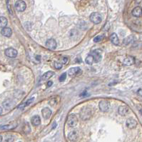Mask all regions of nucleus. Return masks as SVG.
Segmentation results:
<instances>
[{
    "label": "nucleus",
    "instance_id": "1",
    "mask_svg": "<svg viewBox=\"0 0 142 142\" xmlns=\"http://www.w3.org/2000/svg\"><path fill=\"white\" fill-rule=\"evenodd\" d=\"M92 114V111L89 107H84L81 111L80 116L83 120H88L91 117Z\"/></svg>",
    "mask_w": 142,
    "mask_h": 142
},
{
    "label": "nucleus",
    "instance_id": "2",
    "mask_svg": "<svg viewBox=\"0 0 142 142\" xmlns=\"http://www.w3.org/2000/svg\"><path fill=\"white\" fill-rule=\"evenodd\" d=\"M67 124L69 125V126L70 127H74L76 126V124L78 123V119L75 114H71L68 116L67 117V121H66Z\"/></svg>",
    "mask_w": 142,
    "mask_h": 142
},
{
    "label": "nucleus",
    "instance_id": "3",
    "mask_svg": "<svg viewBox=\"0 0 142 142\" xmlns=\"http://www.w3.org/2000/svg\"><path fill=\"white\" fill-rule=\"evenodd\" d=\"M90 20L91 22H93L95 24H99L102 20L101 15L98 12H93L90 15Z\"/></svg>",
    "mask_w": 142,
    "mask_h": 142
},
{
    "label": "nucleus",
    "instance_id": "4",
    "mask_svg": "<svg viewBox=\"0 0 142 142\" xmlns=\"http://www.w3.org/2000/svg\"><path fill=\"white\" fill-rule=\"evenodd\" d=\"M26 7H27V5L24 1L19 0L15 2V8L18 12H24V10H26Z\"/></svg>",
    "mask_w": 142,
    "mask_h": 142
},
{
    "label": "nucleus",
    "instance_id": "5",
    "mask_svg": "<svg viewBox=\"0 0 142 142\" xmlns=\"http://www.w3.org/2000/svg\"><path fill=\"white\" fill-rule=\"evenodd\" d=\"M99 106V109L101 111L105 112V111H107L110 108V103L106 100H103V101H100Z\"/></svg>",
    "mask_w": 142,
    "mask_h": 142
},
{
    "label": "nucleus",
    "instance_id": "6",
    "mask_svg": "<svg viewBox=\"0 0 142 142\" xmlns=\"http://www.w3.org/2000/svg\"><path fill=\"white\" fill-rule=\"evenodd\" d=\"M5 55L10 58H15L17 56V51L14 48H8L5 50Z\"/></svg>",
    "mask_w": 142,
    "mask_h": 142
},
{
    "label": "nucleus",
    "instance_id": "7",
    "mask_svg": "<svg viewBox=\"0 0 142 142\" xmlns=\"http://www.w3.org/2000/svg\"><path fill=\"white\" fill-rule=\"evenodd\" d=\"M94 59V62L96 63H98L101 60V58H102V54H101V50H94L91 52V54Z\"/></svg>",
    "mask_w": 142,
    "mask_h": 142
},
{
    "label": "nucleus",
    "instance_id": "8",
    "mask_svg": "<svg viewBox=\"0 0 142 142\" xmlns=\"http://www.w3.org/2000/svg\"><path fill=\"white\" fill-rule=\"evenodd\" d=\"M81 72H82V71L79 67H74V68H71L68 71V74L70 76H77L78 74H79Z\"/></svg>",
    "mask_w": 142,
    "mask_h": 142
},
{
    "label": "nucleus",
    "instance_id": "9",
    "mask_svg": "<svg viewBox=\"0 0 142 142\" xmlns=\"http://www.w3.org/2000/svg\"><path fill=\"white\" fill-rule=\"evenodd\" d=\"M126 126H127L128 128L132 129V128H134L136 127V126H137V121H136L135 119H133V118H128V119L126 120Z\"/></svg>",
    "mask_w": 142,
    "mask_h": 142
},
{
    "label": "nucleus",
    "instance_id": "10",
    "mask_svg": "<svg viewBox=\"0 0 142 142\" xmlns=\"http://www.w3.org/2000/svg\"><path fill=\"white\" fill-rule=\"evenodd\" d=\"M46 47L50 50H54L57 48V42L54 39H48L46 42Z\"/></svg>",
    "mask_w": 142,
    "mask_h": 142
},
{
    "label": "nucleus",
    "instance_id": "11",
    "mask_svg": "<svg viewBox=\"0 0 142 142\" xmlns=\"http://www.w3.org/2000/svg\"><path fill=\"white\" fill-rule=\"evenodd\" d=\"M135 63V58L131 56H128L123 59V64L125 66H131Z\"/></svg>",
    "mask_w": 142,
    "mask_h": 142
},
{
    "label": "nucleus",
    "instance_id": "12",
    "mask_svg": "<svg viewBox=\"0 0 142 142\" xmlns=\"http://www.w3.org/2000/svg\"><path fill=\"white\" fill-rule=\"evenodd\" d=\"M131 14L135 17H141L142 16V9L140 7H136L131 12Z\"/></svg>",
    "mask_w": 142,
    "mask_h": 142
},
{
    "label": "nucleus",
    "instance_id": "13",
    "mask_svg": "<svg viewBox=\"0 0 142 142\" xmlns=\"http://www.w3.org/2000/svg\"><path fill=\"white\" fill-rule=\"evenodd\" d=\"M42 114L43 118L44 119H48L50 118L52 115V111L49 108H44L42 110Z\"/></svg>",
    "mask_w": 142,
    "mask_h": 142
},
{
    "label": "nucleus",
    "instance_id": "14",
    "mask_svg": "<svg viewBox=\"0 0 142 142\" xmlns=\"http://www.w3.org/2000/svg\"><path fill=\"white\" fill-rule=\"evenodd\" d=\"M1 34L6 37H10L12 34V29L9 27H5L3 28L1 31Z\"/></svg>",
    "mask_w": 142,
    "mask_h": 142
},
{
    "label": "nucleus",
    "instance_id": "15",
    "mask_svg": "<svg viewBox=\"0 0 142 142\" xmlns=\"http://www.w3.org/2000/svg\"><path fill=\"white\" fill-rule=\"evenodd\" d=\"M31 123L34 126H37L41 123V118L38 115H35L31 118Z\"/></svg>",
    "mask_w": 142,
    "mask_h": 142
},
{
    "label": "nucleus",
    "instance_id": "16",
    "mask_svg": "<svg viewBox=\"0 0 142 142\" xmlns=\"http://www.w3.org/2000/svg\"><path fill=\"white\" fill-rule=\"evenodd\" d=\"M128 106H125V105H122V106H120L118 107V114L121 116H125L126 114L128 113Z\"/></svg>",
    "mask_w": 142,
    "mask_h": 142
},
{
    "label": "nucleus",
    "instance_id": "17",
    "mask_svg": "<svg viewBox=\"0 0 142 142\" xmlns=\"http://www.w3.org/2000/svg\"><path fill=\"white\" fill-rule=\"evenodd\" d=\"M110 41L111 42L112 44H114V45H118L119 44V40H118V37L116 34L113 33L111 34Z\"/></svg>",
    "mask_w": 142,
    "mask_h": 142
},
{
    "label": "nucleus",
    "instance_id": "18",
    "mask_svg": "<svg viewBox=\"0 0 142 142\" xmlns=\"http://www.w3.org/2000/svg\"><path fill=\"white\" fill-rule=\"evenodd\" d=\"M78 138V133L76 131H71L68 134V138L69 140H70L71 141H75Z\"/></svg>",
    "mask_w": 142,
    "mask_h": 142
},
{
    "label": "nucleus",
    "instance_id": "19",
    "mask_svg": "<svg viewBox=\"0 0 142 142\" xmlns=\"http://www.w3.org/2000/svg\"><path fill=\"white\" fill-rule=\"evenodd\" d=\"M54 73L52 71H49L47 72H46L45 74H44L42 76V80H47V79H50L51 77L54 76Z\"/></svg>",
    "mask_w": 142,
    "mask_h": 142
},
{
    "label": "nucleus",
    "instance_id": "20",
    "mask_svg": "<svg viewBox=\"0 0 142 142\" xmlns=\"http://www.w3.org/2000/svg\"><path fill=\"white\" fill-rule=\"evenodd\" d=\"M34 97L31 98V99H29L27 100V101H25V102L23 103V104H20L18 108H19V109H24V108H25L26 106H29L30 104H32V103L34 101Z\"/></svg>",
    "mask_w": 142,
    "mask_h": 142
},
{
    "label": "nucleus",
    "instance_id": "21",
    "mask_svg": "<svg viewBox=\"0 0 142 142\" xmlns=\"http://www.w3.org/2000/svg\"><path fill=\"white\" fill-rule=\"evenodd\" d=\"M7 19L4 17H0V28H5L7 25Z\"/></svg>",
    "mask_w": 142,
    "mask_h": 142
},
{
    "label": "nucleus",
    "instance_id": "22",
    "mask_svg": "<svg viewBox=\"0 0 142 142\" xmlns=\"http://www.w3.org/2000/svg\"><path fill=\"white\" fill-rule=\"evenodd\" d=\"M3 106H4V107L6 109H11L12 107V106H13V102H12V100L10 99L6 100L5 102L3 103Z\"/></svg>",
    "mask_w": 142,
    "mask_h": 142
},
{
    "label": "nucleus",
    "instance_id": "23",
    "mask_svg": "<svg viewBox=\"0 0 142 142\" xmlns=\"http://www.w3.org/2000/svg\"><path fill=\"white\" fill-rule=\"evenodd\" d=\"M17 123H13V124H7V125H5L3 126H2L1 128L2 129H6V130H12L14 129L17 127Z\"/></svg>",
    "mask_w": 142,
    "mask_h": 142
},
{
    "label": "nucleus",
    "instance_id": "24",
    "mask_svg": "<svg viewBox=\"0 0 142 142\" xmlns=\"http://www.w3.org/2000/svg\"><path fill=\"white\" fill-rule=\"evenodd\" d=\"M133 35H130V36H128L126 38H125L123 39V44H125V45H128L130 43H131L133 42Z\"/></svg>",
    "mask_w": 142,
    "mask_h": 142
},
{
    "label": "nucleus",
    "instance_id": "25",
    "mask_svg": "<svg viewBox=\"0 0 142 142\" xmlns=\"http://www.w3.org/2000/svg\"><path fill=\"white\" fill-rule=\"evenodd\" d=\"M85 62L87 64L91 65V64L94 62V57H93V56H92L91 54H89L88 57L86 58Z\"/></svg>",
    "mask_w": 142,
    "mask_h": 142
},
{
    "label": "nucleus",
    "instance_id": "26",
    "mask_svg": "<svg viewBox=\"0 0 142 142\" xmlns=\"http://www.w3.org/2000/svg\"><path fill=\"white\" fill-rule=\"evenodd\" d=\"M59 101V97H54V98H52V99L49 100V104L50 106H55L56 104H58V102Z\"/></svg>",
    "mask_w": 142,
    "mask_h": 142
},
{
    "label": "nucleus",
    "instance_id": "27",
    "mask_svg": "<svg viewBox=\"0 0 142 142\" xmlns=\"http://www.w3.org/2000/svg\"><path fill=\"white\" fill-rule=\"evenodd\" d=\"M104 35H99V36L96 37L94 39V42L96 43L99 42H101V41L104 39Z\"/></svg>",
    "mask_w": 142,
    "mask_h": 142
},
{
    "label": "nucleus",
    "instance_id": "28",
    "mask_svg": "<svg viewBox=\"0 0 142 142\" xmlns=\"http://www.w3.org/2000/svg\"><path fill=\"white\" fill-rule=\"evenodd\" d=\"M54 67L57 69H61L62 68V64L61 62H54Z\"/></svg>",
    "mask_w": 142,
    "mask_h": 142
},
{
    "label": "nucleus",
    "instance_id": "29",
    "mask_svg": "<svg viewBox=\"0 0 142 142\" xmlns=\"http://www.w3.org/2000/svg\"><path fill=\"white\" fill-rule=\"evenodd\" d=\"M66 73H63L62 75L60 76V77H59V81H61V82H62V81H64L66 79Z\"/></svg>",
    "mask_w": 142,
    "mask_h": 142
},
{
    "label": "nucleus",
    "instance_id": "30",
    "mask_svg": "<svg viewBox=\"0 0 142 142\" xmlns=\"http://www.w3.org/2000/svg\"><path fill=\"white\" fill-rule=\"evenodd\" d=\"M67 62H68V58H66V57H63V58H62L61 62H62V64H66Z\"/></svg>",
    "mask_w": 142,
    "mask_h": 142
},
{
    "label": "nucleus",
    "instance_id": "31",
    "mask_svg": "<svg viewBox=\"0 0 142 142\" xmlns=\"http://www.w3.org/2000/svg\"><path fill=\"white\" fill-rule=\"evenodd\" d=\"M87 95H88L87 91H84L81 94L80 96H82V97H86V96H87Z\"/></svg>",
    "mask_w": 142,
    "mask_h": 142
},
{
    "label": "nucleus",
    "instance_id": "32",
    "mask_svg": "<svg viewBox=\"0 0 142 142\" xmlns=\"http://www.w3.org/2000/svg\"><path fill=\"white\" fill-rule=\"evenodd\" d=\"M53 84V82L52 81H48L47 82V86L48 87H50Z\"/></svg>",
    "mask_w": 142,
    "mask_h": 142
},
{
    "label": "nucleus",
    "instance_id": "33",
    "mask_svg": "<svg viewBox=\"0 0 142 142\" xmlns=\"http://www.w3.org/2000/svg\"><path fill=\"white\" fill-rule=\"evenodd\" d=\"M138 95H140L141 96H142V89H138Z\"/></svg>",
    "mask_w": 142,
    "mask_h": 142
},
{
    "label": "nucleus",
    "instance_id": "34",
    "mask_svg": "<svg viewBox=\"0 0 142 142\" xmlns=\"http://www.w3.org/2000/svg\"><path fill=\"white\" fill-rule=\"evenodd\" d=\"M2 108L0 106V115L2 114Z\"/></svg>",
    "mask_w": 142,
    "mask_h": 142
},
{
    "label": "nucleus",
    "instance_id": "35",
    "mask_svg": "<svg viewBox=\"0 0 142 142\" xmlns=\"http://www.w3.org/2000/svg\"><path fill=\"white\" fill-rule=\"evenodd\" d=\"M36 58H37V59H38L39 61V60H40V58H41V57H40V56H37V57H36Z\"/></svg>",
    "mask_w": 142,
    "mask_h": 142
},
{
    "label": "nucleus",
    "instance_id": "36",
    "mask_svg": "<svg viewBox=\"0 0 142 142\" xmlns=\"http://www.w3.org/2000/svg\"><path fill=\"white\" fill-rule=\"evenodd\" d=\"M2 136L0 135V142H2Z\"/></svg>",
    "mask_w": 142,
    "mask_h": 142
},
{
    "label": "nucleus",
    "instance_id": "37",
    "mask_svg": "<svg viewBox=\"0 0 142 142\" xmlns=\"http://www.w3.org/2000/svg\"><path fill=\"white\" fill-rule=\"evenodd\" d=\"M140 111H141V115H142V109L140 110Z\"/></svg>",
    "mask_w": 142,
    "mask_h": 142
}]
</instances>
